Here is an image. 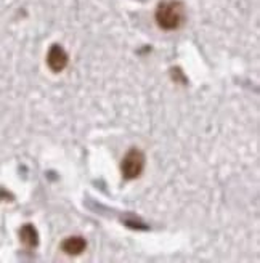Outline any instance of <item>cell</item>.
Here are the masks:
<instances>
[{
    "label": "cell",
    "instance_id": "6da1fadb",
    "mask_svg": "<svg viewBox=\"0 0 260 263\" xmlns=\"http://www.w3.org/2000/svg\"><path fill=\"white\" fill-rule=\"evenodd\" d=\"M156 23L164 31H177L187 21V10L180 0H164L154 13Z\"/></svg>",
    "mask_w": 260,
    "mask_h": 263
},
{
    "label": "cell",
    "instance_id": "7a4b0ae2",
    "mask_svg": "<svg viewBox=\"0 0 260 263\" xmlns=\"http://www.w3.org/2000/svg\"><path fill=\"white\" fill-rule=\"evenodd\" d=\"M145 154H143L140 149L137 148H132L125 157L122 159V175L124 178L127 180H134V178H138L141 174H143V168H145Z\"/></svg>",
    "mask_w": 260,
    "mask_h": 263
},
{
    "label": "cell",
    "instance_id": "3957f363",
    "mask_svg": "<svg viewBox=\"0 0 260 263\" xmlns=\"http://www.w3.org/2000/svg\"><path fill=\"white\" fill-rule=\"evenodd\" d=\"M47 63H48V68L53 72H61L68 66L69 57H68V53L64 51V48L61 45L55 44V45H51L50 50H48Z\"/></svg>",
    "mask_w": 260,
    "mask_h": 263
},
{
    "label": "cell",
    "instance_id": "277c9868",
    "mask_svg": "<svg viewBox=\"0 0 260 263\" xmlns=\"http://www.w3.org/2000/svg\"><path fill=\"white\" fill-rule=\"evenodd\" d=\"M87 247V241L82 238V236H69L63 241L61 249L69 255H79L85 251Z\"/></svg>",
    "mask_w": 260,
    "mask_h": 263
},
{
    "label": "cell",
    "instance_id": "5b68a950",
    "mask_svg": "<svg viewBox=\"0 0 260 263\" xmlns=\"http://www.w3.org/2000/svg\"><path fill=\"white\" fill-rule=\"evenodd\" d=\"M20 238H21L23 244H26L28 247H35L39 244V233L34 228V225H31V223H26V225L21 227Z\"/></svg>",
    "mask_w": 260,
    "mask_h": 263
}]
</instances>
